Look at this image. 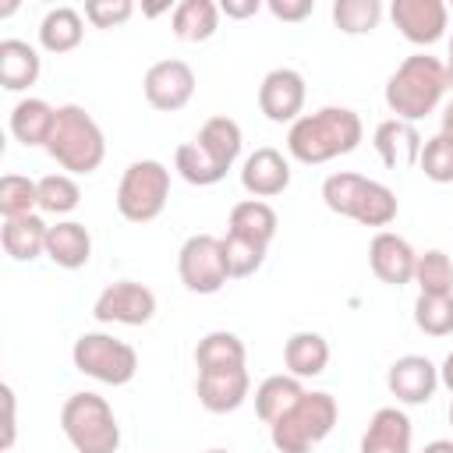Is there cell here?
<instances>
[{"instance_id": "19", "label": "cell", "mask_w": 453, "mask_h": 453, "mask_svg": "<svg viewBox=\"0 0 453 453\" xmlns=\"http://www.w3.org/2000/svg\"><path fill=\"white\" fill-rule=\"evenodd\" d=\"M372 145H375L379 159H382L389 170H407V166H418L425 142H421L418 124L389 117V120H382V124L372 131Z\"/></svg>"}, {"instance_id": "7", "label": "cell", "mask_w": 453, "mask_h": 453, "mask_svg": "<svg viewBox=\"0 0 453 453\" xmlns=\"http://www.w3.org/2000/svg\"><path fill=\"white\" fill-rule=\"evenodd\" d=\"M60 432L74 453H117L120 446L117 414L99 393H71L60 407Z\"/></svg>"}, {"instance_id": "29", "label": "cell", "mask_w": 453, "mask_h": 453, "mask_svg": "<svg viewBox=\"0 0 453 453\" xmlns=\"http://www.w3.org/2000/svg\"><path fill=\"white\" fill-rule=\"evenodd\" d=\"M244 340L237 333H226V329H212L198 340L195 347V365L198 372H219V368H244Z\"/></svg>"}, {"instance_id": "32", "label": "cell", "mask_w": 453, "mask_h": 453, "mask_svg": "<svg viewBox=\"0 0 453 453\" xmlns=\"http://www.w3.org/2000/svg\"><path fill=\"white\" fill-rule=\"evenodd\" d=\"M39 209V180L21 177V173H4L0 177V212L4 219L32 216Z\"/></svg>"}, {"instance_id": "31", "label": "cell", "mask_w": 453, "mask_h": 453, "mask_svg": "<svg viewBox=\"0 0 453 453\" xmlns=\"http://www.w3.org/2000/svg\"><path fill=\"white\" fill-rule=\"evenodd\" d=\"M382 21V4L379 0H336L333 4V25L343 35H368Z\"/></svg>"}, {"instance_id": "2", "label": "cell", "mask_w": 453, "mask_h": 453, "mask_svg": "<svg viewBox=\"0 0 453 453\" xmlns=\"http://www.w3.org/2000/svg\"><path fill=\"white\" fill-rule=\"evenodd\" d=\"M241 145H244V134H241V124L234 117H209L191 142L177 145L173 170L188 184L212 188L234 170V163L241 156Z\"/></svg>"}, {"instance_id": "39", "label": "cell", "mask_w": 453, "mask_h": 453, "mask_svg": "<svg viewBox=\"0 0 453 453\" xmlns=\"http://www.w3.org/2000/svg\"><path fill=\"white\" fill-rule=\"evenodd\" d=\"M273 18L280 21H304L311 11H315V0H269L265 4Z\"/></svg>"}, {"instance_id": "21", "label": "cell", "mask_w": 453, "mask_h": 453, "mask_svg": "<svg viewBox=\"0 0 453 453\" xmlns=\"http://www.w3.org/2000/svg\"><path fill=\"white\" fill-rule=\"evenodd\" d=\"M53 124H57V106H50L46 99H18L11 106V134L25 145V149H46L50 134H53Z\"/></svg>"}, {"instance_id": "13", "label": "cell", "mask_w": 453, "mask_h": 453, "mask_svg": "<svg viewBox=\"0 0 453 453\" xmlns=\"http://www.w3.org/2000/svg\"><path fill=\"white\" fill-rule=\"evenodd\" d=\"M389 18L400 28V35L414 46H432L446 35L449 25V4L442 0H393Z\"/></svg>"}, {"instance_id": "9", "label": "cell", "mask_w": 453, "mask_h": 453, "mask_svg": "<svg viewBox=\"0 0 453 453\" xmlns=\"http://www.w3.org/2000/svg\"><path fill=\"white\" fill-rule=\"evenodd\" d=\"M71 361L103 386H127L138 375V350L110 333H81L71 347Z\"/></svg>"}, {"instance_id": "14", "label": "cell", "mask_w": 453, "mask_h": 453, "mask_svg": "<svg viewBox=\"0 0 453 453\" xmlns=\"http://www.w3.org/2000/svg\"><path fill=\"white\" fill-rule=\"evenodd\" d=\"M304 74L294 67H273L262 85H258V110L273 120V124H294L304 110Z\"/></svg>"}, {"instance_id": "6", "label": "cell", "mask_w": 453, "mask_h": 453, "mask_svg": "<svg viewBox=\"0 0 453 453\" xmlns=\"http://www.w3.org/2000/svg\"><path fill=\"white\" fill-rule=\"evenodd\" d=\"M336 418H340V403L333 393L304 389V396L269 425V439L280 453H311L333 432Z\"/></svg>"}, {"instance_id": "30", "label": "cell", "mask_w": 453, "mask_h": 453, "mask_svg": "<svg viewBox=\"0 0 453 453\" xmlns=\"http://www.w3.org/2000/svg\"><path fill=\"white\" fill-rule=\"evenodd\" d=\"M301 396H304L301 379H294V375H269V379H262L258 389H255V414H258L265 425H273V421L283 418Z\"/></svg>"}, {"instance_id": "1", "label": "cell", "mask_w": 453, "mask_h": 453, "mask_svg": "<svg viewBox=\"0 0 453 453\" xmlns=\"http://www.w3.org/2000/svg\"><path fill=\"white\" fill-rule=\"evenodd\" d=\"M365 138V124L350 106H322L301 113L287 131V152L304 166H322L336 156H350Z\"/></svg>"}, {"instance_id": "15", "label": "cell", "mask_w": 453, "mask_h": 453, "mask_svg": "<svg viewBox=\"0 0 453 453\" xmlns=\"http://www.w3.org/2000/svg\"><path fill=\"white\" fill-rule=\"evenodd\" d=\"M386 386L396 396V403L418 407V403H428L442 382H439V368L425 354H403L389 365Z\"/></svg>"}, {"instance_id": "41", "label": "cell", "mask_w": 453, "mask_h": 453, "mask_svg": "<svg viewBox=\"0 0 453 453\" xmlns=\"http://www.w3.org/2000/svg\"><path fill=\"white\" fill-rule=\"evenodd\" d=\"M262 11V0H223L219 4V14L226 18H251Z\"/></svg>"}, {"instance_id": "18", "label": "cell", "mask_w": 453, "mask_h": 453, "mask_svg": "<svg viewBox=\"0 0 453 453\" xmlns=\"http://www.w3.org/2000/svg\"><path fill=\"white\" fill-rule=\"evenodd\" d=\"M251 389V375L248 368H219V372H198L195 379V393L198 403L209 414H230L248 400Z\"/></svg>"}, {"instance_id": "47", "label": "cell", "mask_w": 453, "mask_h": 453, "mask_svg": "<svg viewBox=\"0 0 453 453\" xmlns=\"http://www.w3.org/2000/svg\"><path fill=\"white\" fill-rule=\"evenodd\" d=\"M449 425H453V403H449Z\"/></svg>"}, {"instance_id": "20", "label": "cell", "mask_w": 453, "mask_h": 453, "mask_svg": "<svg viewBox=\"0 0 453 453\" xmlns=\"http://www.w3.org/2000/svg\"><path fill=\"white\" fill-rule=\"evenodd\" d=\"M414 425L400 407H379L361 435V453H411Z\"/></svg>"}, {"instance_id": "11", "label": "cell", "mask_w": 453, "mask_h": 453, "mask_svg": "<svg viewBox=\"0 0 453 453\" xmlns=\"http://www.w3.org/2000/svg\"><path fill=\"white\" fill-rule=\"evenodd\" d=\"M92 315L106 326H145L156 315V294L138 280H117L96 297Z\"/></svg>"}, {"instance_id": "38", "label": "cell", "mask_w": 453, "mask_h": 453, "mask_svg": "<svg viewBox=\"0 0 453 453\" xmlns=\"http://www.w3.org/2000/svg\"><path fill=\"white\" fill-rule=\"evenodd\" d=\"M131 14H134V4H131V0H88V4H85V18H88L96 28H117V25H124Z\"/></svg>"}, {"instance_id": "12", "label": "cell", "mask_w": 453, "mask_h": 453, "mask_svg": "<svg viewBox=\"0 0 453 453\" xmlns=\"http://www.w3.org/2000/svg\"><path fill=\"white\" fill-rule=\"evenodd\" d=\"M195 71L188 60H159L145 71L142 78V92H145V103L159 113H177L191 103L195 96Z\"/></svg>"}, {"instance_id": "24", "label": "cell", "mask_w": 453, "mask_h": 453, "mask_svg": "<svg viewBox=\"0 0 453 453\" xmlns=\"http://www.w3.org/2000/svg\"><path fill=\"white\" fill-rule=\"evenodd\" d=\"M276 230H280V216H276V209H273L269 202H262V198H244V202H237V205L230 209L226 234H237V237H244V241H255V244L269 248L273 237H276Z\"/></svg>"}, {"instance_id": "4", "label": "cell", "mask_w": 453, "mask_h": 453, "mask_svg": "<svg viewBox=\"0 0 453 453\" xmlns=\"http://www.w3.org/2000/svg\"><path fill=\"white\" fill-rule=\"evenodd\" d=\"M46 152L71 177H88L106 159V138L85 106L64 103V106H57V124H53V134L46 142Z\"/></svg>"}, {"instance_id": "45", "label": "cell", "mask_w": 453, "mask_h": 453, "mask_svg": "<svg viewBox=\"0 0 453 453\" xmlns=\"http://www.w3.org/2000/svg\"><path fill=\"white\" fill-rule=\"evenodd\" d=\"M446 81H449V92H453V35H449V60H446Z\"/></svg>"}, {"instance_id": "33", "label": "cell", "mask_w": 453, "mask_h": 453, "mask_svg": "<svg viewBox=\"0 0 453 453\" xmlns=\"http://www.w3.org/2000/svg\"><path fill=\"white\" fill-rule=\"evenodd\" d=\"M81 202V188L71 173H46L39 177V209L50 216H67Z\"/></svg>"}, {"instance_id": "8", "label": "cell", "mask_w": 453, "mask_h": 453, "mask_svg": "<svg viewBox=\"0 0 453 453\" xmlns=\"http://www.w3.org/2000/svg\"><path fill=\"white\" fill-rule=\"evenodd\" d=\"M170 198V170L159 159H134L117 184V212L127 223H152Z\"/></svg>"}, {"instance_id": "5", "label": "cell", "mask_w": 453, "mask_h": 453, "mask_svg": "<svg viewBox=\"0 0 453 453\" xmlns=\"http://www.w3.org/2000/svg\"><path fill=\"white\" fill-rule=\"evenodd\" d=\"M322 202H326L329 212L347 216L361 226H375V230L389 226L400 212V202H396L393 188H386L382 180L350 173V170L329 173L322 180Z\"/></svg>"}, {"instance_id": "16", "label": "cell", "mask_w": 453, "mask_h": 453, "mask_svg": "<svg viewBox=\"0 0 453 453\" xmlns=\"http://www.w3.org/2000/svg\"><path fill=\"white\" fill-rule=\"evenodd\" d=\"M368 265L372 273L389 283V287H407L414 283V265H418V251L411 248L407 237L393 234V230H379L368 244Z\"/></svg>"}, {"instance_id": "23", "label": "cell", "mask_w": 453, "mask_h": 453, "mask_svg": "<svg viewBox=\"0 0 453 453\" xmlns=\"http://www.w3.org/2000/svg\"><path fill=\"white\" fill-rule=\"evenodd\" d=\"M39 71H42V57L35 46H28L25 39L0 42V85L7 92H25L28 85L39 81Z\"/></svg>"}, {"instance_id": "37", "label": "cell", "mask_w": 453, "mask_h": 453, "mask_svg": "<svg viewBox=\"0 0 453 453\" xmlns=\"http://www.w3.org/2000/svg\"><path fill=\"white\" fill-rule=\"evenodd\" d=\"M223 251H226V269H230V280H244V276H255L265 262V251L262 244L255 241H244L237 234H226L223 237Z\"/></svg>"}, {"instance_id": "35", "label": "cell", "mask_w": 453, "mask_h": 453, "mask_svg": "<svg viewBox=\"0 0 453 453\" xmlns=\"http://www.w3.org/2000/svg\"><path fill=\"white\" fill-rule=\"evenodd\" d=\"M414 326L425 336H449L453 333V294H418Z\"/></svg>"}, {"instance_id": "46", "label": "cell", "mask_w": 453, "mask_h": 453, "mask_svg": "<svg viewBox=\"0 0 453 453\" xmlns=\"http://www.w3.org/2000/svg\"><path fill=\"white\" fill-rule=\"evenodd\" d=\"M205 453H230V449H205Z\"/></svg>"}, {"instance_id": "34", "label": "cell", "mask_w": 453, "mask_h": 453, "mask_svg": "<svg viewBox=\"0 0 453 453\" xmlns=\"http://www.w3.org/2000/svg\"><path fill=\"white\" fill-rule=\"evenodd\" d=\"M414 283L418 294H453V258L439 248H428L425 255H418Z\"/></svg>"}, {"instance_id": "40", "label": "cell", "mask_w": 453, "mask_h": 453, "mask_svg": "<svg viewBox=\"0 0 453 453\" xmlns=\"http://www.w3.org/2000/svg\"><path fill=\"white\" fill-rule=\"evenodd\" d=\"M0 396H4V439H0V449H11L14 446V435H18V414H14V389L4 382L0 386Z\"/></svg>"}, {"instance_id": "10", "label": "cell", "mask_w": 453, "mask_h": 453, "mask_svg": "<svg viewBox=\"0 0 453 453\" xmlns=\"http://www.w3.org/2000/svg\"><path fill=\"white\" fill-rule=\"evenodd\" d=\"M177 276L191 294H219L230 280L223 237L191 234L177 251Z\"/></svg>"}, {"instance_id": "28", "label": "cell", "mask_w": 453, "mask_h": 453, "mask_svg": "<svg viewBox=\"0 0 453 453\" xmlns=\"http://www.w3.org/2000/svg\"><path fill=\"white\" fill-rule=\"evenodd\" d=\"M85 39V18L74 7H53L39 21V46L46 53H71Z\"/></svg>"}, {"instance_id": "43", "label": "cell", "mask_w": 453, "mask_h": 453, "mask_svg": "<svg viewBox=\"0 0 453 453\" xmlns=\"http://www.w3.org/2000/svg\"><path fill=\"white\" fill-rule=\"evenodd\" d=\"M421 453H453V439H432Z\"/></svg>"}, {"instance_id": "27", "label": "cell", "mask_w": 453, "mask_h": 453, "mask_svg": "<svg viewBox=\"0 0 453 453\" xmlns=\"http://www.w3.org/2000/svg\"><path fill=\"white\" fill-rule=\"evenodd\" d=\"M219 28V4L212 0H180L170 14V32L180 42H205Z\"/></svg>"}, {"instance_id": "25", "label": "cell", "mask_w": 453, "mask_h": 453, "mask_svg": "<svg viewBox=\"0 0 453 453\" xmlns=\"http://www.w3.org/2000/svg\"><path fill=\"white\" fill-rule=\"evenodd\" d=\"M46 237H50V223L35 212L4 219V230H0V244L14 262H35L39 255H46Z\"/></svg>"}, {"instance_id": "44", "label": "cell", "mask_w": 453, "mask_h": 453, "mask_svg": "<svg viewBox=\"0 0 453 453\" xmlns=\"http://www.w3.org/2000/svg\"><path fill=\"white\" fill-rule=\"evenodd\" d=\"M442 134H446V138H453V99L442 106Z\"/></svg>"}, {"instance_id": "42", "label": "cell", "mask_w": 453, "mask_h": 453, "mask_svg": "<svg viewBox=\"0 0 453 453\" xmlns=\"http://www.w3.org/2000/svg\"><path fill=\"white\" fill-rule=\"evenodd\" d=\"M439 382H442V386L453 393V350L446 354V361H442V368H439Z\"/></svg>"}, {"instance_id": "26", "label": "cell", "mask_w": 453, "mask_h": 453, "mask_svg": "<svg viewBox=\"0 0 453 453\" xmlns=\"http://www.w3.org/2000/svg\"><path fill=\"white\" fill-rule=\"evenodd\" d=\"M283 365H287V375L294 379H315L326 372L329 365V343L322 333H311V329H301L294 336H287L283 343Z\"/></svg>"}, {"instance_id": "22", "label": "cell", "mask_w": 453, "mask_h": 453, "mask_svg": "<svg viewBox=\"0 0 453 453\" xmlns=\"http://www.w3.org/2000/svg\"><path fill=\"white\" fill-rule=\"evenodd\" d=\"M46 258L60 269H81L92 258V234L78 219H60L50 226L46 237Z\"/></svg>"}, {"instance_id": "3", "label": "cell", "mask_w": 453, "mask_h": 453, "mask_svg": "<svg viewBox=\"0 0 453 453\" xmlns=\"http://www.w3.org/2000/svg\"><path fill=\"white\" fill-rule=\"evenodd\" d=\"M446 64L432 53H411L386 81V106L396 120H425L446 96Z\"/></svg>"}, {"instance_id": "36", "label": "cell", "mask_w": 453, "mask_h": 453, "mask_svg": "<svg viewBox=\"0 0 453 453\" xmlns=\"http://www.w3.org/2000/svg\"><path fill=\"white\" fill-rule=\"evenodd\" d=\"M418 166L432 184H453V138H446L442 131L425 138Z\"/></svg>"}, {"instance_id": "17", "label": "cell", "mask_w": 453, "mask_h": 453, "mask_svg": "<svg viewBox=\"0 0 453 453\" xmlns=\"http://www.w3.org/2000/svg\"><path fill=\"white\" fill-rule=\"evenodd\" d=\"M241 184L251 198H276L290 188V163L280 149L262 145L241 163Z\"/></svg>"}]
</instances>
